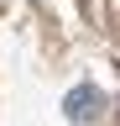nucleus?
<instances>
[{
  "label": "nucleus",
  "mask_w": 120,
  "mask_h": 126,
  "mask_svg": "<svg viewBox=\"0 0 120 126\" xmlns=\"http://www.w3.org/2000/svg\"><path fill=\"white\" fill-rule=\"evenodd\" d=\"M104 105H110V100H104L94 84H78V89H68L63 116H68V121H99V116H104Z\"/></svg>",
  "instance_id": "nucleus-1"
}]
</instances>
